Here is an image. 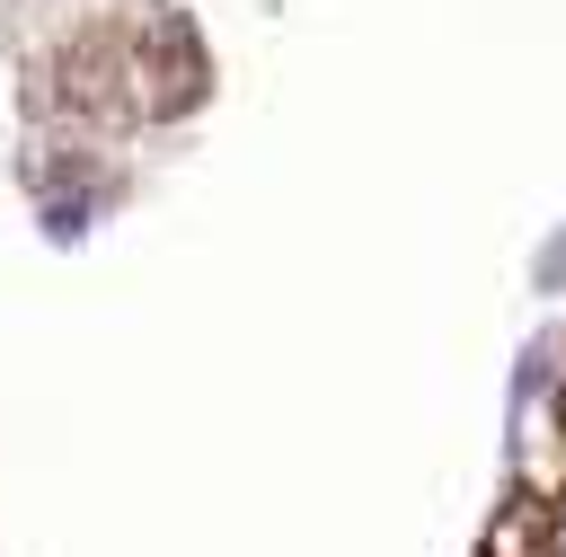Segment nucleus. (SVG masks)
<instances>
[{"label":"nucleus","instance_id":"nucleus-1","mask_svg":"<svg viewBox=\"0 0 566 557\" xmlns=\"http://www.w3.org/2000/svg\"><path fill=\"white\" fill-rule=\"evenodd\" d=\"M557 557H566V513H557Z\"/></svg>","mask_w":566,"mask_h":557}]
</instances>
